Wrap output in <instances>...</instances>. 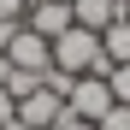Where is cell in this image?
I'll use <instances>...</instances> for the list:
<instances>
[{
  "label": "cell",
  "instance_id": "1",
  "mask_svg": "<svg viewBox=\"0 0 130 130\" xmlns=\"http://www.w3.org/2000/svg\"><path fill=\"white\" fill-rule=\"evenodd\" d=\"M53 71H65V77H106L112 65L101 59V36L95 30H83V24H71L65 36H53Z\"/></svg>",
  "mask_w": 130,
  "mask_h": 130
},
{
  "label": "cell",
  "instance_id": "2",
  "mask_svg": "<svg viewBox=\"0 0 130 130\" xmlns=\"http://www.w3.org/2000/svg\"><path fill=\"white\" fill-rule=\"evenodd\" d=\"M65 106H71V118H89V124H101V118L112 112L118 101H112V89H106V77H95V71H89V77H77V83H71Z\"/></svg>",
  "mask_w": 130,
  "mask_h": 130
},
{
  "label": "cell",
  "instance_id": "3",
  "mask_svg": "<svg viewBox=\"0 0 130 130\" xmlns=\"http://www.w3.org/2000/svg\"><path fill=\"white\" fill-rule=\"evenodd\" d=\"M65 112H71V106H65V95H53L47 83H41L36 95H24V101H18V118H24L30 130H53Z\"/></svg>",
  "mask_w": 130,
  "mask_h": 130
},
{
  "label": "cell",
  "instance_id": "4",
  "mask_svg": "<svg viewBox=\"0 0 130 130\" xmlns=\"http://www.w3.org/2000/svg\"><path fill=\"white\" fill-rule=\"evenodd\" d=\"M6 59L18 65V71H47V65H53V41L18 24V36H12V47H6Z\"/></svg>",
  "mask_w": 130,
  "mask_h": 130
},
{
  "label": "cell",
  "instance_id": "5",
  "mask_svg": "<svg viewBox=\"0 0 130 130\" xmlns=\"http://www.w3.org/2000/svg\"><path fill=\"white\" fill-rule=\"evenodd\" d=\"M77 24V18H71V0H36V6L24 12V30H36V36H65V30H71Z\"/></svg>",
  "mask_w": 130,
  "mask_h": 130
},
{
  "label": "cell",
  "instance_id": "6",
  "mask_svg": "<svg viewBox=\"0 0 130 130\" xmlns=\"http://www.w3.org/2000/svg\"><path fill=\"white\" fill-rule=\"evenodd\" d=\"M71 18H77V24L83 30H112L118 24V18H124V0H71Z\"/></svg>",
  "mask_w": 130,
  "mask_h": 130
},
{
  "label": "cell",
  "instance_id": "7",
  "mask_svg": "<svg viewBox=\"0 0 130 130\" xmlns=\"http://www.w3.org/2000/svg\"><path fill=\"white\" fill-rule=\"evenodd\" d=\"M101 59L106 65H130V18H118L112 30H101Z\"/></svg>",
  "mask_w": 130,
  "mask_h": 130
},
{
  "label": "cell",
  "instance_id": "8",
  "mask_svg": "<svg viewBox=\"0 0 130 130\" xmlns=\"http://www.w3.org/2000/svg\"><path fill=\"white\" fill-rule=\"evenodd\" d=\"M106 89H112L118 106H130V65H112V71H106Z\"/></svg>",
  "mask_w": 130,
  "mask_h": 130
},
{
  "label": "cell",
  "instance_id": "9",
  "mask_svg": "<svg viewBox=\"0 0 130 130\" xmlns=\"http://www.w3.org/2000/svg\"><path fill=\"white\" fill-rule=\"evenodd\" d=\"M30 6H36V0H0V18H6V24H24Z\"/></svg>",
  "mask_w": 130,
  "mask_h": 130
},
{
  "label": "cell",
  "instance_id": "10",
  "mask_svg": "<svg viewBox=\"0 0 130 130\" xmlns=\"http://www.w3.org/2000/svg\"><path fill=\"white\" fill-rule=\"evenodd\" d=\"M101 130H130V106H112V112L101 118Z\"/></svg>",
  "mask_w": 130,
  "mask_h": 130
},
{
  "label": "cell",
  "instance_id": "11",
  "mask_svg": "<svg viewBox=\"0 0 130 130\" xmlns=\"http://www.w3.org/2000/svg\"><path fill=\"white\" fill-rule=\"evenodd\" d=\"M12 112H18V101L6 95V83H0V130H6V124H12Z\"/></svg>",
  "mask_w": 130,
  "mask_h": 130
},
{
  "label": "cell",
  "instance_id": "12",
  "mask_svg": "<svg viewBox=\"0 0 130 130\" xmlns=\"http://www.w3.org/2000/svg\"><path fill=\"white\" fill-rule=\"evenodd\" d=\"M53 130H101V124H89V118H71V112H65V118H59Z\"/></svg>",
  "mask_w": 130,
  "mask_h": 130
},
{
  "label": "cell",
  "instance_id": "13",
  "mask_svg": "<svg viewBox=\"0 0 130 130\" xmlns=\"http://www.w3.org/2000/svg\"><path fill=\"white\" fill-rule=\"evenodd\" d=\"M12 36H18V24H6V18H0V53L12 47Z\"/></svg>",
  "mask_w": 130,
  "mask_h": 130
},
{
  "label": "cell",
  "instance_id": "14",
  "mask_svg": "<svg viewBox=\"0 0 130 130\" xmlns=\"http://www.w3.org/2000/svg\"><path fill=\"white\" fill-rule=\"evenodd\" d=\"M6 77H12V59H6V53H0V83H6Z\"/></svg>",
  "mask_w": 130,
  "mask_h": 130
},
{
  "label": "cell",
  "instance_id": "15",
  "mask_svg": "<svg viewBox=\"0 0 130 130\" xmlns=\"http://www.w3.org/2000/svg\"><path fill=\"white\" fill-rule=\"evenodd\" d=\"M6 130H30V124H24V118H18V112H12V124H6Z\"/></svg>",
  "mask_w": 130,
  "mask_h": 130
},
{
  "label": "cell",
  "instance_id": "16",
  "mask_svg": "<svg viewBox=\"0 0 130 130\" xmlns=\"http://www.w3.org/2000/svg\"><path fill=\"white\" fill-rule=\"evenodd\" d=\"M124 18H130V0H124Z\"/></svg>",
  "mask_w": 130,
  "mask_h": 130
}]
</instances>
